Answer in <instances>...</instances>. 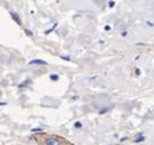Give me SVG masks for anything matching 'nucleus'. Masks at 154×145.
<instances>
[{
    "label": "nucleus",
    "mask_w": 154,
    "mask_h": 145,
    "mask_svg": "<svg viewBox=\"0 0 154 145\" xmlns=\"http://www.w3.org/2000/svg\"><path fill=\"white\" fill-rule=\"evenodd\" d=\"M45 145H60V141L56 138H49L45 143Z\"/></svg>",
    "instance_id": "obj_1"
},
{
    "label": "nucleus",
    "mask_w": 154,
    "mask_h": 145,
    "mask_svg": "<svg viewBox=\"0 0 154 145\" xmlns=\"http://www.w3.org/2000/svg\"><path fill=\"white\" fill-rule=\"evenodd\" d=\"M10 15H11V17H12V18H14V20H15V21L18 23V24H21V23H22L21 17H20V16H18V15H17L15 11H10Z\"/></svg>",
    "instance_id": "obj_2"
},
{
    "label": "nucleus",
    "mask_w": 154,
    "mask_h": 145,
    "mask_svg": "<svg viewBox=\"0 0 154 145\" xmlns=\"http://www.w3.org/2000/svg\"><path fill=\"white\" fill-rule=\"evenodd\" d=\"M30 63H33V65H46V62L43 60H33V61H30Z\"/></svg>",
    "instance_id": "obj_3"
},
{
    "label": "nucleus",
    "mask_w": 154,
    "mask_h": 145,
    "mask_svg": "<svg viewBox=\"0 0 154 145\" xmlns=\"http://www.w3.org/2000/svg\"><path fill=\"white\" fill-rule=\"evenodd\" d=\"M50 78H51L52 81H57V79H58V76H57V75H51Z\"/></svg>",
    "instance_id": "obj_4"
},
{
    "label": "nucleus",
    "mask_w": 154,
    "mask_h": 145,
    "mask_svg": "<svg viewBox=\"0 0 154 145\" xmlns=\"http://www.w3.org/2000/svg\"><path fill=\"white\" fill-rule=\"evenodd\" d=\"M142 140H143V137H138V138H137L135 141H136V143H138V141H142Z\"/></svg>",
    "instance_id": "obj_5"
},
{
    "label": "nucleus",
    "mask_w": 154,
    "mask_h": 145,
    "mask_svg": "<svg viewBox=\"0 0 154 145\" xmlns=\"http://www.w3.org/2000/svg\"><path fill=\"white\" fill-rule=\"evenodd\" d=\"M75 127H76V128H80V127H82V123H80V122H76V123H75Z\"/></svg>",
    "instance_id": "obj_6"
},
{
    "label": "nucleus",
    "mask_w": 154,
    "mask_h": 145,
    "mask_svg": "<svg viewBox=\"0 0 154 145\" xmlns=\"http://www.w3.org/2000/svg\"><path fill=\"white\" fill-rule=\"evenodd\" d=\"M24 32H26V33H27L28 35H32V32H30L29 29H24Z\"/></svg>",
    "instance_id": "obj_7"
},
{
    "label": "nucleus",
    "mask_w": 154,
    "mask_h": 145,
    "mask_svg": "<svg viewBox=\"0 0 154 145\" xmlns=\"http://www.w3.org/2000/svg\"><path fill=\"white\" fill-rule=\"evenodd\" d=\"M33 132H42L40 128H36V129H33Z\"/></svg>",
    "instance_id": "obj_8"
},
{
    "label": "nucleus",
    "mask_w": 154,
    "mask_h": 145,
    "mask_svg": "<svg viewBox=\"0 0 154 145\" xmlns=\"http://www.w3.org/2000/svg\"><path fill=\"white\" fill-rule=\"evenodd\" d=\"M109 6H110V8H112V6H114V3H113V2H110V3H109Z\"/></svg>",
    "instance_id": "obj_9"
}]
</instances>
